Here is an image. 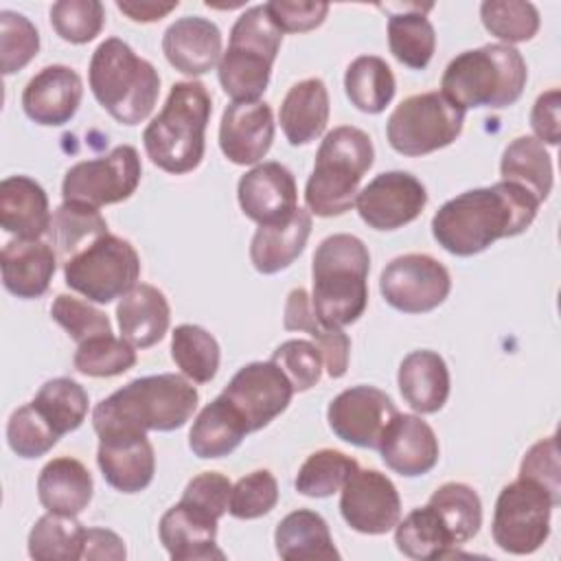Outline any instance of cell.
<instances>
[{
    "label": "cell",
    "instance_id": "cell-20",
    "mask_svg": "<svg viewBox=\"0 0 561 561\" xmlns=\"http://www.w3.org/2000/svg\"><path fill=\"white\" fill-rule=\"evenodd\" d=\"M274 140V114L265 101H232L219 123L224 156L241 167L261 162Z\"/></svg>",
    "mask_w": 561,
    "mask_h": 561
},
{
    "label": "cell",
    "instance_id": "cell-14",
    "mask_svg": "<svg viewBox=\"0 0 561 561\" xmlns=\"http://www.w3.org/2000/svg\"><path fill=\"white\" fill-rule=\"evenodd\" d=\"M221 397H226L241 414L248 432H256L287 410L294 397V386L272 359L250 362L234 373L221 390Z\"/></svg>",
    "mask_w": 561,
    "mask_h": 561
},
{
    "label": "cell",
    "instance_id": "cell-51",
    "mask_svg": "<svg viewBox=\"0 0 561 561\" xmlns=\"http://www.w3.org/2000/svg\"><path fill=\"white\" fill-rule=\"evenodd\" d=\"M50 316L77 344H81L90 337H96V335L112 333L110 318L103 311H99L90 302L79 300L68 294H59L53 300Z\"/></svg>",
    "mask_w": 561,
    "mask_h": 561
},
{
    "label": "cell",
    "instance_id": "cell-37",
    "mask_svg": "<svg viewBox=\"0 0 561 561\" xmlns=\"http://www.w3.org/2000/svg\"><path fill=\"white\" fill-rule=\"evenodd\" d=\"M48 234L57 261L68 263L75 254L107 234V221L94 206L81 202H64L53 213Z\"/></svg>",
    "mask_w": 561,
    "mask_h": 561
},
{
    "label": "cell",
    "instance_id": "cell-53",
    "mask_svg": "<svg viewBox=\"0 0 561 561\" xmlns=\"http://www.w3.org/2000/svg\"><path fill=\"white\" fill-rule=\"evenodd\" d=\"M265 11L280 33H307L324 22L329 4L313 0H272L265 2Z\"/></svg>",
    "mask_w": 561,
    "mask_h": 561
},
{
    "label": "cell",
    "instance_id": "cell-32",
    "mask_svg": "<svg viewBox=\"0 0 561 561\" xmlns=\"http://www.w3.org/2000/svg\"><path fill=\"white\" fill-rule=\"evenodd\" d=\"M311 234V215L305 208L272 226H259L250 243V261L261 274H276L287 270L305 250Z\"/></svg>",
    "mask_w": 561,
    "mask_h": 561
},
{
    "label": "cell",
    "instance_id": "cell-29",
    "mask_svg": "<svg viewBox=\"0 0 561 561\" xmlns=\"http://www.w3.org/2000/svg\"><path fill=\"white\" fill-rule=\"evenodd\" d=\"M283 327L287 331H305L316 340V346L331 379H340L346 375L351 340L340 327H329L316 316L311 294L307 289L298 287L287 294Z\"/></svg>",
    "mask_w": 561,
    "mask_h": 561
},
{
    "label": "cell",
    "instance_id": "cell-22",
    "mask_svg": "<svg viewBox=\"0 0 561 561\" xmlns=\"http://www.w3.org/2000/svg\"><path fill=\"white\" fill-rule=\"evenodd\" d=\"M83 96L81 77L61 64L42 68L22 92L24 114L46 127L66 125L79 110Z\"/></svg>",
    "mask_w": 561,
    "mask_h": 561
},
{
    "label": "cell",
    "instance_id": "cell-58",
    "mask_svg": "<svg viewBox=\"0 0 561 561\" xmlns=\"http://www.w3.org/2000/svg\"><path fill=\"white\" fill-rule=\"evenodd\" d=\"M178 0L173 2H156V0H118L116 9L125 13L134 22H158L178 9Z\"/></svg>",
    "mask_w": 561,
    "mask_h": 561
},
{
    "label": "cell",
    "instance_id": "cell-16",
    "mask_svg": "<svg viewBox=\"0 0 561 561\" xmlns=\"http://www.w3.org/2000/svg\"><path fill=\"white\" fill-rule=\"evenodd\" d=\"M427 204V191L408 171H386L373 178L355 199L362 221L375 230H397L414 221Z\"/></svg>",
    "mask_w": 561,
    "mask_h": 561
},
{
    "label": "cell",
    "instance_id": "cell-39",
    "mask_svg": "<svg viewBox=\"0 0 561 561\" xmlns=\"http://www.w3.org/2000/svg\"><path fill=\"white\" fill-rule=\"evenodd\" d=\"M344 90L348 101L366 114L383 112L397 92V81L390 66L375 55L353 59L344 75Z\"/></svg>",
    "mask_w": 561,
    "mask_h": 561
},
{
    "label": "cell",
    "instance_id": "cell-24",
    "mask_svg": "<svg viewBox=\"0 0 561 561\" xmlns=\"http://www.w3.org/2000/svg\"><path fill=\"white\" fill-rule=\"evenodd\" d=\"M162 53L178 72L188 77L206 75L219 66L221 31L199 15L180 18L162 35Z\"/></svg>",
    "mask_w": 561,
    "mask_h": 561
},
{
    "label": "cell",
    "instance_id": "cell-54",
    "mask_svg": "<svg viewBox=\"0 0 561 561\" xmlns=\"http://www.w3.org/2000/svg\"><path fill=\"white\" fill-rule=\"evenodd\" d=\"M230 493H232V484L224 473L204 471L188 480L180 500L219 519L224 513H228Z\"/></svg>",
    "mask_w": 561,
    "mask_h": 561
},
{
    "label": "cell",
    "instance_id": "cell-30",
    "mask_svg": "<svg viewBox=\"0 0 561 561\" xmlns=\"http://www.w3.org/2000/svg\"><path fill=\"white\" fill-rule=\"evenodd\" d=\"M94 493V482L88 467L70 456L46 462L37 478V497L48 513L77 517L88 508Z\"/></svg>",
    "mask_w": 561,
    "mask_h": 561
},
{
    "label": "cell",
    "instance_id": "cell-3",
    "mask_svg": "<svg viewBox=\"0 0 561 561\" xmlns=\"http://www.w3.org/2000/svg\"><path fill=\"white\" fill-rule=\"evenodd\" d=\"M213 101L204 83H173L160 114L142 131V145L149 160L173 175L197 169L206 149L204 134Z\"/></svg>",
    "mask_w": 561,
    "mask_h": 561
},
{
    "label": "cell",
    "instance_id": "cell-10",
    "mask_svg": "<svg viewBox=\"0 0 561 561\" xmlns=\"http://www.w3.org/2000/svg\"><path fill=\"white\" fill-rule=\"evenodd\" d=\"M64 278L83 298L107 305L138 285L140 256L127 239L107 232L64 263Z\"/></svg>",
    "mask_w": 561,
    "mask_h": 561
},
{
    "label": "cell",
    "instance_id": "cell-48",
    "mask_svg": "<svg viewBox=\"0 0 561 561\" xmlns=\"http://www.w3.org/2000/svg\"><path fill=\"white\" fill-rule=\"evenodd\" d=\"M61 436L35 410L33 403L13 410L7 423V440L20 458H39L48 454Z\"/></svg>",
    "mask_w": 561,
    "mask_h": 561
},
{
    "label": "cell",
    "instance_id": "cell-26",
    "mask_svg": "<svg viewBox=\"0 0 561 561\" xmlns=\"http://www.w3.org/2000/svg\"><path fill=\"white\" fill-rule=\"evenodd\" d=\"M46 191L28 175H9L0 184V224L18 239H39L50 230Z\"/></svg>",
    "mask_w": 561,
    "mask_h": 561
},
{
    "label": "cell",
    "instance_id": "cell-50",
    "mask_svg": "<svg viewBox=\"0 0 561 561\" xmlns=\"http://www.w3.org/2000/svg\"><path fill=\"white\" fill-rule=\"evenodd\" d=\"M278 502V482L267 469H256L237 480L230 493L228 513L237 519H256L267 515Z\"/></svg>",
    "mask_w": 561,
    "mask_h": 561
},
{
    "label": "cell",
    "instance_id": "cell-41",
    "mask_svg": "<svg viewBox=\"0 0 561 561\" xmlns=\"http://www.w3.org/2000/svg\"><path fill=\"white\" fill-rule=\"evenodd\" d=\"M85 528L72 515L46 513L28 533V554L37 561H75L83 552Z\"/></svg>",
    "mask_w": 561,
    "mask_h": 561
},
{
    "label": "cell",
    "instance_id": "cell-13",
    "mask_svg": "<svg viewBox=\"0 0 561 561\" xmlns=\"http://www.w3.org/2000/svg\"><path fill=\"white\" fill-rule=\"evenodd\" d=\"M383 300L401 313H427L445 302L451 291L447 267L430 254H403L392 259L381 276Z\"/></svg>",
    "mask_w": 561,
    "mask_h": 561
},
{
    "label": "cell",
    "instance_id": "cell-38",
    "mask_svg": "<svg viewBox=\"0 0 561 561\" xmlns=\"http://www.w3.org/2000/svg\"><path fill=\"white\" fill-rule=\"evenodd\" d=\"M394 543L401 554L416 561L443 559L454 554V548H458L430 504L414 508L399 519L394 526Z\"/></svg>",
    "mask_w": 561,
    "mask_h": 561
},
{
    "label": "cell",
    "instance_id": "cell-12",
    "mask_svg": "<svg viewBox=\"0 0 561 561\" xmlns=\"http://www.w3.org/2000/svg\"><path fill=\"white\" fill-rule=\"evenodd\" d=\"M142 164L136 147L118 145L110 153L72 164L61 182L64 202L94 208L125 202L140 184Z\"/></svg>",
    "mask_w": 561,
    "mask_h": 561
},
{
    "label": "cell",
    "instance_id": "cell-8",
    "mask_svg": "<svg viewBox=\"0 0 561 561\" xmlns=\"http://www.w3.org/2000/svg\"><path fill=\"white\" fill-rule=\"evenodd\" d=\"M283 33L270 20L265 4L245 9L232 31L226 53H221L217 77L232 101H259L267 90L274 59Z\"/></svg>",
    "mask_w": 561,
    "mask_h": 561
},
{
    "label": "cell",
    "instance_id": "cell-4",
    "mask_svg": "<svg viewBox=\"0 0 561 561\" xmlns=\"http://www.w3.org/2000/svg\"><path fill=\"white\" fill-rule=\"evenodd\" d=\"M370 254L355 234L337 232L320 241L311 263L316 316L329 327L353 324L368 305Z\"/></svg>",
    "mask_w": 561,
    "mask_h": 561
},
{
    "label": "cell",
    "instance_id": "cell-47",
    "mask_svg": "<svg viewBox=\"0 0 561 561\" xmlns=\"http://www.w3.org/2000/svg\"><path fill=\"white\" fill-rule=\"evenodd\" d=\"M55 33L70 44L92 42L105 24V9L99 0H59L50 7Z\"/></svg>",
    "mask_w": 561,
    "mask_h": 561
},
{
    "label": "cell",
    "instance_id": "cell-27",
    "mask_svg": "<svg viewBox=\"0 0 561 561\" xmlns=\"http://www.w3.org/2000/svg\"><path fill=\"white\" fill-rule=\"evenodd\" d=\"M116 320L123 340L134 348H149L169 331L171 307L158 287L140 283L118 300Z\"/></svg>",
    "mask_w": 561,
    "mask_h": 561
},
{
    "label": "cell",
    "instance_id": "cell-25",
    "mask_svg": "<svg viewBox=\"0 0 561 561\" xmlns=\"http://www.w3.org/2000/svg\"><path fill=\"white\" fill-rule=\"evenodd\" d=\"M2 285L9 294L33 300L48 291L57 270V254L42 239H11L0 256Z\"/></svg>",
    "mask_w": 561,
    "mask_h": 561
},
{
    "label": "cell",
    "instance_id": "cell-56",
    "mask_svg": "<svg viewBox=\"0 0 561 561\" xmlns=\"http://www.w3.org/2000/svg\"><path fill=\"white\" fill-rule=\"evenodd\" d=\"M559 107H561V92L552 88L539 94L530 110V127L537 140L543 145H552V147L559 145V138H561Z\"/></svg>",
    "mask_w": 561,
    "mask_h": 561
},
{
    "label": "cell",
    "instance_id": "cell-40",
    "mask_svg": "<svg viewBox=\"0 0 561 561\" xmlns=\"http://www.w3.org/2000/svg\"><path fill=\"white\" fill-rule=\"evenodd\" d=\"M445 524L456 546L473 539L482 526V502L473 486L465 482L440 484L427 502Z\"/></svg>",
    "mask_w": 561,
    "mask_h": 561
},
{
    "label": "cell",
    "instance_id": "cell-6",
    "mask_svg": "<svg viewBox=\"0 0 561 561\" xmlns=\"http://www.w3.org/2000/svg\"><path fill=\"white\" fill-rule=\"evenodd\" d=\"M88 79L101 107L123 125H138L149 118L160 94V75L153 64L138 57L118 37L96 46Z\"/></svg>",
    "mask_w": 561,
    "mask_h": 561
},
{
    "label": "cell",
    "instance_id": "cell-33",
    "mask_svg": "<svg viewBox=\"0 0 561 561\" xmlns=\"http://www.w3.org/2000/svg\"><path fill=\"white\" fill-rule=\"evenodd\" d=\"M276 554L285 561H333L340 552L324 517L309 508L285 515L274 530Z\"/></svg>",
    "mask_w": 561,
    "mask_h": 561
},
{
    "label": "cell",
    "instance_id": "cell-35",
    "mask_svg": "<svg viewBox=\"0 0 561 561\" xmlns=\"http://www.w3.org/2000/svg\"><path fill=\"white\" fill-rule=\"evenodd\" d=\"M432 4H408L403 13H390L388 18V46L397 61L412 70H423L436 50V33L423 11Z\"/></svg>",
    "mask_w": 561,
    "mask_h": 561
},
{
    "label": "cell",
    "instance_id": "cell-19",
    "mask_svg": "<svg viewBox=\"0 0 561 561\" xmlns=\"http://www.w3.org/2000/svg\"><path fill=\"white\" fill-rule=\"evenodd\" d=\"M237 199L243 215L259 226L283 224L298 208L294 173L280 162H261L241 175Z\"/></svg>",
    "mask_w": 561,
    "mask_h": 561
},
{
    "label": "cell",
    "instance_id": "cell-17",
    "mask_svg": "<svg viewBox=\"0 0 561 561\" xmlns=\"http://www.w3.org/2000/svg\"><path fill=\"white\" fill-rule=\"evenodd\" d=\"M394 414L397 408L383 390L375 386H353L329 403L327 421L340 440L362 449H377Z\"/></svg>",
    "mask_w": 561,
    "mask_h": 561
},
{
    "label": "cell",
    "instance_id": "cell-23",
    "mask_svg": "<svg viewBox=\"0 0 561 561\" xmlns=\"http://www.w3.org/2000/svg\"><path fill=\"white\" fill-rule=\"evenodd\" d=\"M217 522L213 515L180 500L160 517V543L173 561L224 559L226 554L217 546Z\"/></svg>",
    "mask_w": 561,
    "mask_h": 561
},
{
    "label": "cell",
    "instance_id": "cell-44",
    "mask_svg": "<svg viewBox=\"0 0 561 561\" xmlns=\"http://www.w3.org/2000/svg\"><path fill=\"white\" fill-rule=\"evenodd\" d=\"M357 467L355 458L337 449H318L300 465L294 484L307 497H329L344 486Z\"/></svg>",
    "mask_w": 561,
    "mask_h": 561
},
{
    "label": "cell",
    "instance_id": "cell-7",
    "mask_svg": "<svg viewBox=\"0 0 561 561\" xmlns=\"http://www.w3.org/2000/svg\"><path fill=\"white\" fill-rule=\"evenodd\" d=\"M375 162L370 136L353 125L331 129L318 147L313 171L305 186L307 208L318 217H337L351 210L357 186Z\"/></svg>",
    "mask_w": 561,
    "mask_h": 561
},
{
    "label": "cell",
    "instance_id": "cell-34",
    "mask_svg": "<svg viewBox=\"0 0 561 561\" xmlns=\"http://www.w3.org/2000/svg\"><path fill=\"white\" fill-rule=\"evenodd\" d=\"M248 425L226 397L213 399L195 416L188 432V447L197 458H224L245 438Z\"/></svg>",
    "mask_w": 561,
    "mask_h": 561
},
{
    "label": "cell",
    "instance_id": "cell-52",
    "mask_svg": "<svg viewBox=\"0 0 561 561\" xmlns=\"http://www.w3.org/2000/svg\"><path fill=\"white\" fill-rule=\"evenodd\" d=\"M272 362L285 373L291 381L294 392H305L320 381L322 375V355L316 344L307 340H287L276 346Z\"/></svg>",
    "mask_w": 561,
    "mask_h": 561
},
{
    "label": "cell",
    "instance_id": "cell-42",
    "mask_svg": "<svg viewBox=\"0 0 561 561\" xmlns=\"http://www.w3.org/2000/svg\"><path fill=\"white\" fill-rule=\"evenodd\" d=\"M35 410L48 421V425L59 434L75 432L88 414V392L81 383L68 377L48 379L31 401Z\"/></svg>",
    "mask_w": 561,
    "mask_h": 561
},
{
    "label": "cell",
    "instance_id": "cell-15",
    "mask_svg": "<svg viewBox=\"0 0 561 561\" xmlns=\"http://www.w3.org/2000/svg\"><path fill=\"white\" fill-rule=\"evenodd\" d=\"M340 513L362 535H386L401 519V497L392 480L377 469H355L340 489Z\"/></svg>",
    "mask_w": 561,
    "mask_h": 561
},
{
    "label": "cell",
    "instance_id": "cell-31",
    "mask_svg": "<svg viewBox=\"0 0 561 561\" xmlns=\"http://www.w3.org/2000/svg\"><path fill=\"white\" fill-rule=\"evenodd\" d=\"M280 129L289 145H309L329 123V90L322 79H302L289 88L278 112Z\"/></svg>",
    "mask_w": 561,
    "mask_h": 561
},
{
    "label": "cell",
    "instance_id": "cell-1",
    "mask_svg": "<svg viewBox=\"0 0 561 561\" xmlns=\"http://www.w3.org/2000/svg\"><path fill=\"white\" fill-rule=\"evenodd\" d=\"M537 210L539 199L533 193L515 182L500 180L445 202L432 217V234L449 254L473 256L497 239L526 232Z\"/></svg>",
    "mask_w": 561,
    "mask_h": 561
},
{
    "label": "cell",
    "instance_id": "cell-43",
    "mask_svg": "<svg viewBox=\"0 0 561 561\" xmlns=\"http://www.w3.org/2000/svg\"><path fill=\"white\" fill-rule=\"evenodd\" d=\"M171 357L186 379L208 383L217 375L221 355L217 340L204 327L180 324L171 333Z\"/></svg>",
    "mask_w": 561,
    "mask_h": 561
},
{
    "label": "cell",
    "instance_id": "cell-18",
    "mask_svg": "<svg viewBox=\"0 0 561 561\" xmlns=\"http://www.w3.org/2000/svg\"><path fill=\"white\" fill-rule=\"evenodd\" d=\"M96 434V462L105 482L121 493H140L147 489L156 473V454L147 432L110 427Z\"/></svg>",
    "mask_w": 561,
    "mask_h": 561
},
{
    "label": "cell",
    "instance_id": "cell-11",
    "mask_svg": "<svg viewBox=\"0 0 561 561\" xmlns=\"http://www.w3.org/2000/svg\"><path fill=\"white\" fill-rule=\"evenodd\" d=\"M557 504L548 489L535 480L517 478L495 500L493 541L508 554H533L550 535V515Z\"/></svg>",
    "mask_w": 561,
    "mask_h": 561
},
{
    "label": "cell",
    "instance_id": "cell-46",
    "mask_svg": "<svg viewBox=\"0 0 561 561\" xmlns=\"http://www.w3.org/2000/svg\"><path fill=\"white\" fill-rule=\"evenodd\" d=\"M72 364L88 377H116L136 364V348L112 333L96 335L77 346Z\"/></svg>",
    "mask_w": 561,
    "mask_h": 561
},
{
    "label": "cell",
    "instance_id": "cell-28",
    "mask_svg": "<svg viewBox=\"0 0 561 561\" xmlns=\"http://www.w3.org/2000/svg\"><path fill=\"white\" fill-rule=\"evenodd\" d=\"M399 390L419 414L438 412L449 397V368L436 351H412L399 364Z\"/></svg>",
    "mask_w": 561,
    "mask_h": 561
},
{
    "label": "cell",
    "instance_id": "cell-45",
    "mask_svg": "<svg viewBox=\"0 0 561 561\" xmlns=\"http://www.w3.org/2000/svg\"><path fill=\"white\" fill-rule=\"evenodd\" d=\"M484 28L502 39V44L528 42L539 31V11L524 0H486L480 4Z\"/></svg>",
    "mask_w": 561,
    "mask_h": 561
},
{
    "label": "cell",
    "instance_id": "cell-57",
    "mask_svg": "<svg viewBox=\"0 0 561 561\" xmlns=\"http://www.w3.org/2000/svg\"><path fill=\"white\" fill-rule=\"evenodd\" d=\"M127 557L123 539L107 528H85L81 559H110L123 561Z\"/></svg>",
    "mask_w": 561,
    "mask_h": 561
},
{
    "label": "cell",
    "instance_id": "cell-55",
    "mask_svg": "<svg viewBox=\"0 0 561 561\" xmlns=\"http://www.w3.org/2000/svg\"><path fill=\"white\" fill-rule=\"evenodd\" d=\"M519 478L535 480L543 489L550 491V495L561 502V482H559V449L557 438L548 436L537 440L524 456L519 465Z\"/></svg>",
    "mask_w": 561,
    "mask_h": 561
},
{
    "label": "cell",
    "instance_id": "cell-9",
    "mask_svg": "<svg viewBox=\"0 0 561 561\" xmlns=\"http://www.w3.org/2000/svg\"><path fill=\"white\" fill-rule=\"evenodd\" d=\"M465 123V110L443 92H421L403 99L386 123L390 147L401 156H427L451 145Z\"/></svg>",
    "mask_w": 561,
    "mask_h": 561
},
{
    "label": "cell",
    "instance_id": "cell-5",
    "mask_svg": "<svg viewBox=\"0 0 561 561\" xmlns=\"http://www.w3.org/2000/svg\"><path fill=\"white\" fill-rule=\"evenodd\" d=\"M528 79L522 53L508 44H484L454 57L440 92L465 112L469 107H508L519 101Z\"/></svg>",
    "mask_w": 561,
    "mask_h": 561
},
{
    "label": "cell",
    "instance_id": "cell-49",
    "mask_svg": "<svg viewBox=\"0 0 561 561\" xmlns=\"http://www.w3.org/2000/svg\"><path fill=\"white\" fill-rule=\"evenodd\" d=\"M39 50V33L35 24L15 11L0 13V68L2 75L22 70Z\"/></svg>",
    "mask_w": 561,
    "mask_h": 561
},
{
    "label": "cell",
    "instance_id": "cell-21",
    "mask_svg": "<svg viewBox=\"0 0 561 561\" xmlns=\"http://www.w3.org/2000/svg\"><path fill=\"white\" fill-rule=\"evenodd\" d=\"M377 449L386 467L405 478L423 476L438 462V438L430 423L416 414L397 412L386 425Z\"/></svg>",
    "mask_w": 561,
    "mask_h": 561
},
{
    "label": "cell",
    "instance_id": "cell-2",
    "mask_svg": "<svg viewBox=\"0 0 561 561\" xmlns=\"http://www.w3.org/2000/svg\"><path fill=\"white\" fill-rule=\"evenodd\" d=\"M197 388L175 373L138 377L96 403L94 432L131 427L140 432H173L186 425L197 410Z\"/></svg>",
    "mask_w": 561,
    "mask_h": 561
},
{
    "label": "cell",
    "instance_id": "cell-36",
    "mask_svg": "<svg viewBox=\"0 0 561 561\" xmlns=\"http://www.w3.org/2000/svg\"><path fill=\"white\" fill-rule=\"evenodd\" d=\"M500 175L533 193L539 204L552 191V160L543 142L535 136H519L511 140L500 160Z\"/></svg>",
    "mask_w": 561,
    "mask_h": 561
}]
</instances>
